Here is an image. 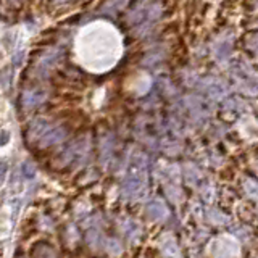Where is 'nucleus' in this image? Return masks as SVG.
Wrapping results in <instances>:
<instances>
[{"label":"nucleus","instance_id":"3","mask_svg":"<svg viewBox=\"0 0 258 258\" xmlns=\"http://www.w3.org/2000/svg\"><path fill=\"white\" fill-rule=\"evenodd\" d=\"M47 99V94L44 91H36V89H32V91H26L21 97V102L26 108H34V107H39L40 103Z\"/></svg>","mask_w":258,"mask_h":258},{"label":"nucleus","instance_id":"1","mask_svg":"<svg viewBox=\"0 0 258 258\" xmlns=\"http://www.w3.org/2000/svg\"><path fill=\"white\" fill-rule=\"evenodd\" d=\"M53 124L48 123L47 119H42V118H37L34 119L32 123L28 126V131H26V141L32 145H37L39 141L42 139V137L47 134V131L50 129Z\"/></svg>","mask_w":258,"mask_h":258},{"label":"nucleus","instance_id":"8","mask_svg":"<svg viewBox=\"0 0 258 258\" xmlns=\"http://www.w3.org/2000/svg\"><path fill=\"white\" fill-rule=\"evenodd\" d=\"M21 56H23V53L18 52V55H16L15 58H13V63H15V64H20V63H21Z\"/></svg>","mask_w":258,"mask_h":258},{"label":"nucleus","instance_id":"7","mask_svg":"<svg viewBox=\"0 0 258 258\" xmlns=\"http://www.w3.org/2000/svg\"><path fill=\"white\" fill-rule=\"evenodd\" d=\"M7 171H8V165L5 163V161H0V184L5 181Z\"/></svg>","mask_w":258,"mask_h":258},{"label":"nucleus","instance_id":"4","mask_svg":"<svg viewBox=\"0 0 258 258\" xmlns=\"http://www.w3.org/2000/svg\"><path fill=\"white\" fill-rule=\"evenodd\" d=\"M32 255L34 256H55L56 252L52 250V245L45 244V242H39V244H36L34 248H32Z\"/></svg>","mask_w":258,"mask_h":258},{"label":"nucleus","instance_id":"6","mask_svg":"<svg viewBox=\"0 0 258 258\" xmlns=\"http://www.w3.org/2000/svg\"><path fill=\"white\" fill-rule=\"evenodd\" d=\"M8 141H10V133L7 129H0V145H5Z\"/></svg>","mask_w":258,"mask_h":258},{"label":"nucleus","instance_id":"2","mask_svg":"<svg viewBox=\"0 0 258 258\" xmlns=\"http://www.w3.org/2000/svg\"><path fill=\"white\" fill-rule=\"evenodd\" d=\"M64 136H67V131H64L63 127H60V126H52L50 129L47 131V134L42 137V139L39 141V147L40 149H47V147H52V145H55V144H58V142H61L63 139H64Z\"/></svg>","mask_w":258,"mask_h":258},{"label":"nucleus","instance_id":"5","mask_svg":"<svg viewBox=\"0 0 258 258\" xmlns=\"http://www.w3.org/2000/svg\"><path fill=\"white\" fill-rule=\"evenodd\" d=\"M21 171H23V177H26V179H31V177H34L36 174V169L32 166L31 161H24L21 166Z\"/></svg>","mask_w":258,"mask_h":258},{"label":"nucleus","instance_id":"9","mask_svg":"<svg viewBox=\"0 0 258 258\" xmlns=\"http://www.w3.org/2000/svg\"><path fill=\"white\" fill-rule=\"evenodd\" d=\"M0 202H2V200H0Z\"/></svg>","mask_w":258,"mask_h":258}]
</instances>
